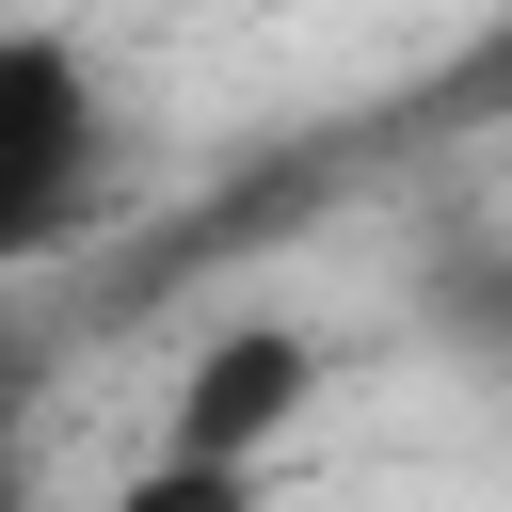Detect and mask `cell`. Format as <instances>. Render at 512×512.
<instances>
[{
    "label": "cell",
    "instance_id": "277c9868",
    "mask_svg": "<svg viewBox=\"0 0 512 512\" xmlns=\"http://www.w3.org/2000/svg\"><path fill=\"white\" fill-rule=\"evenodd\" d=\"M112 512H256V480H240V464H176V448H144V464L112 480Z\"/></svg>",
    "mask_w": 512,
    "mask_h": 512
},
{
    "label": "cell",
    "instance_id": "8992f818",
    "mask_svg": "<svg viewBox=\"0 0 512 512\" xmlns=\"http://www.w3.org/2000/svg\"><path fill=\"white\" fill-rule=\"evenodd\" d=\"M496 80H512V48H496Z\"/></svg>",
    "mask_w": 512,
    "mask_h": 512
},
{
    "label": "cell",
    "instance_id": "7a4b0ae2",
    "mask_svg": "<svg viewBox=\"0 0 512 512\" xmlns=\"http://www.w3.org/2000/svg\"><path fill=\"white\" fill-rule=\"evenodd\" d=\"M320 384H336V352H320L304 320H224V336L176 368L160 448H176V464H240V480H272V448L320 416Z\"/></svg>",
    "mask_w": 512,
    "mask_h": 512
},
{
    "label": "cell",
    "instance_id": "5b68a950",
    "mask_svg": "<svg viewBox=\"0 0 512 512\" xmlns=\"http://www.w3.org/2000/svg\"><path fill=\"white\" fill-rule=\"evenodd\" d=\"M0 512H32V480H16V448H0Z\"/></svg>",
    "mask_w": 512,
    "mask_h": 512
},
{
    "label": "cell",
    "instance_id": "6da1fadb",
    "mask_svg": "<svg viewBox=\"0 0 512 512\" xmlns=\"http://www.w3.org/2000/svg\"><path fill=\"white\" fill-rule=\"evenodd\" d=\"M96 192H112V80H96V48L48 32V16H0V272L80 240Z\"/></svg>",
    "mask_w": 512,
    "mask_h": 512
},
{
    "label": "cell",
    "instance_id": "3957f363",
    "mask_svg": "<svg viewBox=\"0 0 512 512\" xmlns=\"http://www.w3.org/2000/svg\"><path fill=\"white\" fill-rule=\"evenodd\" d=\"M432 336L480 352V368H512V224H480V240L432 256Z\"/></svg>",
    "mask_w": 512,
    "mask_h": 512
}]
</instances>
